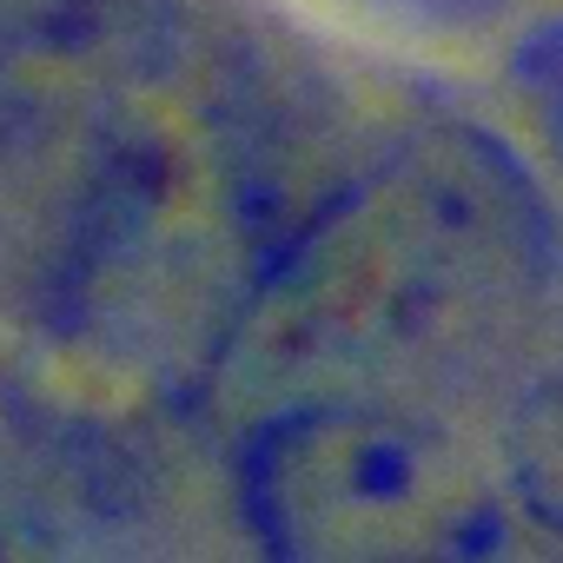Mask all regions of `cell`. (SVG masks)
I'll use <instances>...</instances> for the list:
<instances>
[{
	"instance_id": "6da1fadb",
	"label": "cell",
	"mask_w": 563,
	"mask_h": 563,
	"mask_svg": "<svg viewBox=\"0 0 563 563\" xmlns=\"http://www.w3.org/2000/svg\"><path fill=\"white\" fill-rule=\"evenodd\" d=\"M239 497L278 556H471L504 537L497 484L451 444L358 398H292L239 451Z\"/></svg>"
},
{
	"instance_id": "7a4b0ae2",
	"label": "cell",
	"mask_w": 563,
	"mask_h": 563,
	"mask_svg": "<svg viewBox=\"0 0 563 563\" xmlns=\"http://www.w3.org/2000/svg\"><path fill=\"white\" fill-rule=\"evenodd\" d=\"M80 8H87V0H0V60L60 41Z\"/></svg>"
}]
</instances>
